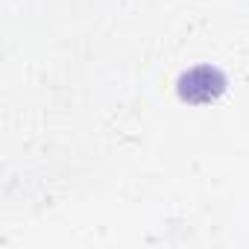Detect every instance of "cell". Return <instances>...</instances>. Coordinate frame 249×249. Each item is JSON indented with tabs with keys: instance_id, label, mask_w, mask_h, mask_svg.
I'll return each mask as SVG.
<instances>
[{
	"instance_id": "obj_1",
	"label": "cell",
	"mask_w": 249,
	"mask_h": 249,
	"mask_svg": "<svg viewBox=\"0 0 249 249\" xmlns=\"http://www.w3.org/2000/svg\"><path fill=\"white\" fill-rule=\"evenodd\" d=\"M223 85H226V79H223L220 71H214V68H194L191 73L182 76L179 91L191 103H205V100H214L223 91Z\"/></svg>"
}]
</instances>
